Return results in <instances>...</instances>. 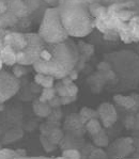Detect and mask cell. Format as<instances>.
<instances>
[{
    "instance_id": "obj_18",
    "label": "cell",
    "mask_w": 139,
    "mask_h": 159,
    "mask_svg": "<svg viewBox=\"0 0 139 159\" xmlns=\"http://www.w3.org/2000/svg\"><path fill=\"white\" fill-rule=\"evenodd\" d=\"M30 72V70L26 67V65H21V64H17L16 63L15 65L13 66V75L15 76L16 78H21L23 76H25L26 74Z\"/></svg>"
},
{
    "instance_id": "obj_2",
    "label": "cell",
    "mask_w": 139,
    "mask_h": 159,
    "mask_svg": "<svg viewBox=\"0 0 139 159\" xmlns=\"http://www.w3.org/2000/svg\"><path fill=\"white\" fill-rule=\"evenodd\" d=\"M62 25L69 36L85 38L93 31L95 18L91 15L85 0H59Z\"/></svg>"
},
{
    "instance_id": "obj_31",
    "label": "cell",
    "mask_w": 139,
    "mask_h": 159,
    "mask_svg": "<svg viewBox=\"0 0 139 159\" xmlns=\"http://www.w3.org/2000/svg\"><path fill=\"white\" fill-rule=\"evenodd\" d=\"M8 31L9 30H6V29L0 28V50H1V48L4 46L3 40H4V36H6V34L8 33Z\"/></svg>"
},
{
    "instance_id": "obj_7",
    "label": "cell",
    "mask_w": 139,
    "mask_h": 159,
    "mask_svg": "<svg viewBox=\"0 0 139 159\" xmlns=\"http://www.w3.org/2000/svg\"><path fill=\"white\" fill-rule=\"evenodd\" d=\"M97 112H99L100 119L102 120V124L105 128L110 127L113 124L116 123L117 119H118V114H117L114 107L108 102H103L102 105H100Z\"/></svg>"
},
{
    "instance_id": "obj_36",
    "label": "cell",
    "mask_w": 139,
    "mask_h": 159,
    "mask_svg": "<svg viewBox=\"0 0 139 159\" xmlns=\"http://www.w3.org/2000/svg\"><path fill=\"white\" fill-rule=\"evenodd\" d=\"M131 96L134 98V101L136 102V104L139 105V95L138 94H133V95H131Z\"/></svg>"
},
{
    "instance_id": "obj_29",
    "label": "cell",
    "mask_w": 139,
    "mask_h": 159,
    "mask_svg": "<svg viewBox=\"0 0 139 159\" xmlns=\"http://www.w3.org/2000/svg\"><path fill=\"white\" fill-rule=\"evenodd\" d=\"M76 99H77V95L76 96H63V97H61V104L67 105V104H71L72 102H75Z\"/></svg>"
},
{
    "instance_id": "obj_1",
    "label": "cell",
    "mask_w": 139,
    "mask_h": 159,
    "mask_svg": "<svg viewBox=\"0 0 139 159\" xmlns=\"http://www.w3.org/2000/svg\"><path fill=\"white\" fill-rule=\"evenodd\" d=\"M79 61L78 46L72 40L60 43H46L41 50L40 58L32 64L36 73L52 75L61 80L76 67Z\"/></svg>"
},
{
    "instance_id": "obj_10",
    "label": "cell",
    "mask_w": 139,
    "mask_h": 159,
    "mask_svg": "<svg viewBox=\"0 0 139 159\" xmlns=\"http://www.w3.org/2000/svg\"><path fill=\"white\" fill-rule=\"evenodd\" d=\"M114 102H117L119 106L123 107V108H125V109H133L138 106L132 96H124V95H121V94H117L114 96Z\"/></svg>"
},
{
    "instance_id": "obj_27",
    "label": "cell",
    "mask_w": 139,
    "mask_h": 159,
    "mask_svg": "<svg viewBox=\"0 0 139 159\" xmlns=\"http://www.w3.org/2000/svg\"><path fill=\"white\" fill-rule=\"evenodd\" d=\"M67 94H69V96H76L77 93H78V87H77L74 82L67 85Z\"/></svg>"
},
{
    "instance_id": "obj_37",
    "label": "cell",
    "mask_w": 139,
    "mask_h": 159,
    "mask_svg": "<svg viewBox=\"0 0 139 159\" xmlns=\"http://www.w3.org/2000/svg\"><path fill=\"white\" fill-rule=\"evenodd\" d=\"M2 65H3V62H2V59L0 57V70H2Z\"/></svg>"
},
{
    "instance_id": "obj_30",
    "label": "cell",
    "mask_w": 139,
    "mask_h": 159,
    "mask_svg": "<svg viewBox=\"0 0 139 159\" xmlns=\"http://www.w3.org/2000/svg\"><path fill=\"white\" fill-rule=\"evenodd\" d=\"M8 11V2L7 0H0V16L3 15Z\"/></svg>"
},
{
    "instance_id": "obj_22",
    "label": "cell",
    "mask_w": 139,
    "mask_h": 159,
    "mask_svg": "<svg viewBox=\"0 0 139 159\" xmlns=\"http://www.w3.org/2000/svg\"><path fill=\"white\" fill-rule=\"evenodd\" d=\"M56 92H57V95L60 97H63V96H69L67 94V85H64L62 82H58L56 84Z\"/></svg>"
},
{
    "instance_id": "obj_16",
    "label": "cell",
    "mask_w": 139,
    "mask_h": 159,
    "mask_svg": "<svg viewBox=\"0 0 139 159\" xmlns=\"http://www.w3.org/2000/svg\"><path fill=\"white\" fill-rule=\"evenodd\" d=\"M63 137H64V134H63V131L61 130L60 128H58V127H57V128H55L52 131V133L48 134L47 138H48V140H49L50 142L57 145V144H59L61 141H62Z\"/></svg>"
},
{
    "instance_id": "obj_23",
    "label": "cell",
    "mask_w": 139,
    "mask_h": 159,
    "mask_svg": "<svg viewBox=\"0 0 139 159\" xmlns=\"http://www.w3.org/2000/svg\"><path fill=\"white\" fill-rule=\"evenodd\" d=\"M61 116H62V112L58 107L56 110H52L50 114L47 116L48 121H52V122H59V120H61Z\"/></svg>"
},
{
    "instance_id": "obj_39",
    "label": "cell",
    "mask_w": 139,
    "mask_h": 159,
    "mask_svg": "<svg viewBox=\"0 0 139 159\" xmlns=\"http://www.w3.org/2000/svg\"><path fill=\"white\" fill-rule=\"evenodd\" d=\"M0 28H2V27H1V20H0Z\"/></svg>"
},
{
    "instance_id": "obj_24",
    "label": "cell",
    "mask_w": 139,
    "mask_h": 159,
    "mask_svg": "<svg viewBox=\"0 0 139 159\" xmlns=\"http://www.w3.org/2000/svg\"><path fill=\"white\" fill-rule=\"evenodd\" d=\"M53 84H55V77L52 75H45L42 84H41V87L42 88H53Z\"/></svg>"
},
{
    "instance_id": "obj_4",
    "label": "cell",
    "mask_w": 139,
    "mask_h": 159,
    "mask_svg": "<svg viewBox=\"0 0 139 159\" xmlns=\"http://www.w3.org/2000/svg\"><path fill=\"white\" fill-rule=\"evenodd\" d=\"M4 45H11L16 52L17 64L32 65L40 58L45 42L38 33H23L8 31L4 36Z\"/></svg>"
},
{
    "instance_id": "obj_12",
    "label": "cell",
    "mask_w": 139,
    "mask_h": 159,
    "mask_svg": "<svg viewBox=\"0 0 139 159\" xmlns=\"http://www.w3.org/2000/svg\"><path fill=\"white\" fill-rule=\"evenodd\" d=\"M128 30L134 42L139 41V16H134L128 23Z\"/></svg>"
},
{
    "instance_id": "obj_14",
    "label": "cell",
    "mask_w": 139,
    "mask_h": 159,
    "mask_svg": "<svg viewBox=\"0 0 139 159\" xmlns=\"http://www.w3.org/2000/svg\"><path fill=\"white\" fill-rule=\"evenodd\" d=\"M85 125H86L87 131L92 136H94V134H96L102 130V125L97 119H90Z\"/></svg>"
},
{
    "instance_id": "obj_5",
    "label": "cell",
    "mask_w": 139,
    "mask_h": 159,
    "mask_svg": "<svg viewBox=\"0 0 139 159\" xmlns=\"http://www.w3.org/2000/svg\"><path fill=\"white\" fill-rule=\"evenodd\" d=\"M38 34L46 43H60L69 39L62 25L59 7H49L45 10Z\"/></svg>"
},
{
    "instance_id": "obj_32",
    "label": "cell",
    "mask_w": 139,
    "mask_h": 159,
    "mask_svg": "<svg viewBox=\"0 0 139 159\" xmlns=\"http://www.w3.org/2000/svg\"><path fill=\"white\" fill-rule=\"evenodd\" d=\"M44 77H45V75L44 74H41V73H36V75L35 76V82L36 84H42V81H43V79H44Z\"/></svg>"
},
{
    "instance_id": "obj_25",
    "label": "cell",
    "mask_w": 139,
    "mask_h": 159,
    "mask_svg": "<svg viewBox=\"0 0 139 159\" xmlns=\"http://www.w3.org/2000/svg\"><path fill=\"white\" fill-rule=\"evenodd\" d=\"M90 158H106L107 155L106 153L101 150V148H93V150L91 151V153H90Z\"/></svg>"
},
{
    "instance_id": "obj_6",
    "label": "cell",
    "mask_w": 139,
    "mask_h": 159,
    "mask_svg": "<svg viewBox=\"0 0 139 159\" xmlns=\"http://www.w3.org/2000/svg\"><path fill=\"white\" fill-rule=\"evenodd\" d=\"M19 79L7 70H0V104H3L18 92Z\"/></svg>"
},
{
    "instance_id": "obj_35",
    "label": "cell",
    "mask_w": 139,
    "mask_h": 159,
    "mask_svg": "<svg viewBox=\"0 0 139 159\" xmlns=\"http://www.w3.org/2000/svg\"><path fill=\"white\" fill-rule=\"evenodd\" d=\"M61 82H62L64 85H69L73 82V80L70 78V76H65V77H63L62 79H61Z\"/></svg>"
},
{
    "instance_id": "obj_13",
    "label": "cell",
    "mask_w": 139,
    "mask_h": 159,
    "mask_svg": "<svg viewBox=\"0 0 139 159\" xmlns=\"http://www.w3.org/2000/svg\"><path fill=\"white\" fill-rule=\"evenodd\" d=\"M93 137V142L95 144L96 146L99 148H106L109 143V140H108V137L106 134V131L102 128V130L100 133H97L96 134H94Z\"/></svg>"
},
{
    "instance_id": "obj_11",
    "label": "cell",
    "mask_w": 139,
    "mask_h": 159,
    "mask_svg": "<svg viewBox=\"0 0 139 159\" xmlns=\"http://www.w3.org/2000/svg\"><path fill=\"white\" fill-rule=\"evenodd\" d=\"M100 114L97 112V110H93L91 108H88V107H84L81 108L79 112V120L82 124H86L90 119H99Z\"/></svg>"
},
{
    "instance_id": "obj_19",
    "label": "cell",
    "mask_w": 139,
    "mask_h": 159,
    "mask_svg": "<svg viewBox=\"0 0 139 159\" xmlns=\"http://www.w3.org/2000/svg\"><path fill=\"white\" fill-rule=\"evenodd\" d=\"M62 158H70V159H79L81 158V153L77 150H74V148H69V150H64L62 152V155H61Z\"/></svg>"
},
{
    "instance_id": "obj_38",
    "label": "cell",
    "mask_w": 139,
    "mask_h": 159,
    "mask_svg": "<svg viewBox=\"0 0 139 159\" xmlns=\"http://www.w3.org/2000/svg\"><path fill=\"white\" fill-rule=\"evenodd\" d=\"M3 104H0V111H2V110H3Z\"/></svg>"
},
{
    "instance_id": "obj_34",
    "label": "cell",
    "mask_w": 139,
    "mask_h": 159,
    "mask_svg": "<svg viewBox=\"0 0 139 159\" xmlns=\"http://www.w3.org/2000/svg\"><path fill=\"white\" fill-rule=\"evenodd\" d=\"M67 76H70V78H71V79H72L73 81H74V80H76L77 78H78V70H75V68H74V70H71V72H70V74L67 75Z\"/></svg>"
},
{
    "instance_id": "obj_15",
    "label": "cell",
    "mask_w": 139,
    "mask_h": 159,
    "mask_svg": "<svg viewBox=\"0 0 139 159\" xmlns=\"http://www.w3.org/2000/svg\"><path fill=\"white\" fill-rule=\"evenodd\" d=\"M55 95H57L55 88H43L41 92V96L39 97V101L41 102H48L49 99H52Z\"/></svg>"
},
{
    "instance_id": "obj_28",
    "label": "cell",
    "mask_w": 139,
    "mask_h": 159,
    "mask_svg": "<svg viewBox=\"0 0 139 159\" xmlns=\"http://www.w3.org/2000/svg\"><path fill=\"white\" fill-rule=\"evenodd\" d=\"M110 68H111V64L109 62H107V61H103V62H101L97 65V70H104V72H106V70H109Z\"/></svg>"
},
{
    "instance_id": "obj_8",
    "label": "cell",
    "mask_w": 139,
    "mask_h": 159,
    "mask_svg": "<svg viewBox=\"0 0 139 159\" xmlns=\"http://www.w3.org/2000/svg\"><path fill=\"white\" fill-rule=\"evenodd\" d=\"M0 57L2 59L3 64L8 66H14L17 63L16 61V52L11 45H4L0 50Z\"/></svg>"
},
{
    "instance_id": "obj_17",
    "label": "cell",
    "mask_w": 139,
    "mask_h": 159,
    "mask_svg": "<svg viewBox=\"0 0 139 159\" xmlns=\"http://www.w3.org/2000/svg\"><path fill=\"white\" fill-rule=\"evenodd\" d=\"M133 15H134V12L130 11V10L122 9L114 16H116L117 18L119 19V20L123 21V23H126V21H130L131 19L133 18V17H134Z\"/></svg>"
},
{
    "instance_id": "obj_3",
    "label": "cell",
    "mask_w": 139,
    "mask_h": 159,
    "mask_svg": "<svg viewBox=\"0 0 139 159\" xmlns=\"http://www.w3.org/2000/svg\"><path fill=\"white\" fill-rule=\"evenodd\" d=\"M8 11L0 16L2 29H27L33 21L42 20L47 9L43 0H7Z\"/></svg>"
},
{
    "instance_id": "obj_9",
    "label": "cell",
    "mask_w": 139,
    "mask_h": 159,
    "mask_svg": "<svg viewBox=\"0 0 139 159\" xmlns=\"http://www.w3.org/2000/svg\"><path fill=\"white\" fill-rule=\"evenodd\" d=\"M52 109L48 102H41L39 99L33 102V112L40 117H47L52 112Z\"/></svg>"
},
{
    "instance_id": "obj_26",
    "label": "cell",
    "mask_w": 139,
    "mask_h": 159,
    "mask_svg": "<svg viewBox=\"0 0 139 159\" xmlns=\"http://www.w3.org/2000/svg\"><path fill=\"white\" fill-rule=\"evenodd\" d=\"M48 104H49V106L52 108H58V107H60L62 105L61 104V97L58 96V95H55L52 99L48 101Z\"/></svg>"
},
{
    "instance_id": "obj_33",
    "label": "cell",
    "mask_w": 139,
    "mask_h": 159,
    "mask_svg": "<svg viewBox=\"0 0 139 159\" xmlns=\"http://www.w3.org/2000/svg\"><path fill=\"white\" fill-rule=\"evenodd\" d=\"M15 152H16V158H25L27 156V152L24 148H18Z\"/></svg>"
},
{
    "instance_id": "obj_21",
    "label": "cell",
    "mask_w": 139,
    "mask_h": 159,
    "mask_svg": "<svg viewBox=\"0 0 139 159\" xmlns=\"http://www.w3.org/2000/svg\"><path fill=\"white\" fill-rule=\"evenodd\" d=\"M16 158V152L10 148H2L0 150V159Z\"/></svg>"
},
{
    "instance_id": "obj_20",
    "label": "cell",
    "mask_w": 139,
    "mask_h": 159,
    "mask_svg": "<svg viewBox=\"0 0 139 159\" xmlns=\"http://www.w3.org/2000/svg\"><path fill=\"white\" fill-rule=\"evenodd\" d=\"M40 141H41V143H42V145H43L44 151L47 152V153H49V152L55 151L56 148H57V146H56V144H53V143L50 142V141L48 140L47 137L44 136V134H42V136L40 137Z\"/></svg>"
}]
</instances>
